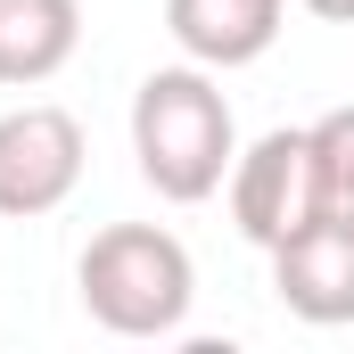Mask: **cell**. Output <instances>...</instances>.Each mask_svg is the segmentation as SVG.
Segmentation results:
<instances>
[{
	"mask_svg": "<svg viewBox=\"0 0 354 354\" xmlns=\"http://www.w3.org/2000/svg\"><path fill=\"white\" fill-rule=\"evenodd\" d=\"M313 17H330V25H354V0H305Z\"/></svg>",
	"mask_w": 354,
	"mask_h": 354,
	"instance_id": "9c48e42d",
	"label": "cell"
},
{
	"mask_svg": "<svg viewBox=\"0 0 354 354\" xmlns=\"http://www.w3.org/2000/svg\"><path fill=\"white\" fill-rule=\"evenodd\" d=\"M280 17H288V0H165V33L181 41V58H198L214 75L256 66L280 41Z\"/></svg>",
	"mask_w": 354,
	"mask_h": 354,
	"instance_id": "8992f818",
	"label": "cell"
},
{
	"mask_svg": "<svg viewBox=\"0 0 354 354\" xmlns=\"http://www.w3.org/2000/svg\"><path fill=\"white\" fill-rule=\"evenodd\" d=\"M330 206H338V198H330V174H322L313 124H280L256 149H239V165H231V223H239V239H256L264 256L280 239H297L313 214H330Z\"/></svg>",
	"mask_w": 354,
	"mask_h": 354,
	"instance_id": "3957f363",
	"label": "cell"
},
{
	"mask_svg": "<svg viewBox=\"0 0 354 354\" xmlns=\"http://www.w3.org/2000/svg\"><path fill=\"white\" fill-rule=\"evenodd\" d=\"M313 149H322V174H330V198L354 206V107H330L313 124Z\"/></svg>",
	"mask_w": 354,
	"mask_h": 354,
	"instance_id": "ba28073f",
	"label": "cell"
},
{
	"mask_svg": "<svg viewBox=\"0 0 354 354\" xmlns=\"http://www.w3.org/2000/svg\"><path fill=\"white\" fill-rule=\"evenodd\" d=\"M83 50V0H0V91L50 83Z\"/></svg>",
	"mask_w": 354,
	"mask_h": 354,
	"instance_id": "52a82bcc",
	"label": "cell"
},
{
	"mask_svg": "<svg viewBox=\"0 0 354 354\" xmlns=\"http://www.w3.org/2000/svg\"><path fill=\"white\" fill-rule=\"evenodd\" d=\"M132 157H140V181L165 206H198L231 181L239 124H231V99L214 83V66L181 58V66H157L132 91Z\"/></svg>",
	"mask_w": 354,
	"mask_h": 354,
	"instance_id": "6da1fadb",
	"label": "cell"
},
{
	"mask_svg": "<svg viewBox=\"0 0 354 354\" xmlns=\"http://www.w3.org/2000/svg\"><path fill=\"white\" fill-rule=\"evenodd\" d=\"M83 124L50 99H25L0 115V214L8 223H33V214H58L75 189H83Z\"/></svg>",
	"mask_w": 354,
	"mask_h": 354,
	"instance_id": "277c9868",
	"label": "cell"
},
{
	"mask_svg": "<svg viewBox=\"0 0 354 354\" xmlns=\"http://www.w3.org/2000/svg\"><path fill=\"white\" fill-rule=\"evenodd\" d=\"M272 297L297 322H313V330L354 322V206L313 214L297 239L272 248Z\"/></svg>",
	"mask_w": 354,
	"mask_h": 354,
	"instance_id": "5b68a950",
	"label": "cell"
},
{
	"mask_svg": "<svg viewBox=\"0 0 354 354\" xmlns=\"http://www.w3.org/2000/svg\"><path fill=\"white\" fill-rule=\"evenodd\" d=\"M83 288V313L115 338H174L189 322V297H198V272L189 248L157 223H107L75 264Z\"/></svg>",
	"mask_w": 354,
	"mask_h": 354,
	"instance_id": "7a4b0ae2",
	"label": "cell"
}]
</instances>
